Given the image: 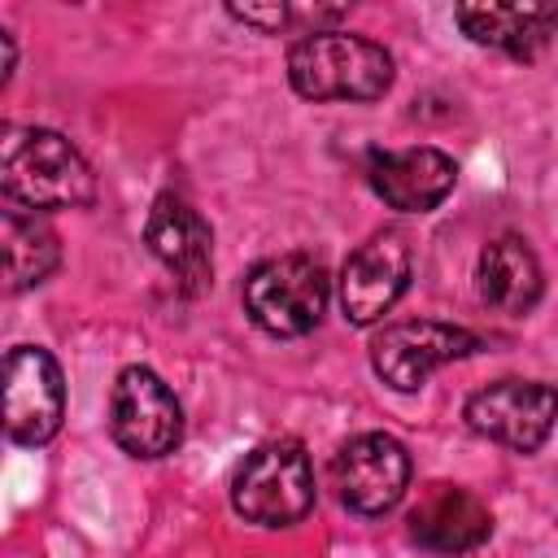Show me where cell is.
Listing matches in <instances>:
<instances>
[{"instance_id":"obj_1","label":"cell","mask_w":558,"mask_h":558,"mask_svg":"<svg viewBox=\"0 0 558 558\" xmlns=\"http://www.w3.org/2000/svg\"><path fill=\"white\" fill-rule=\"evenodd\" d=\"M0 187L4 201L31 214L83 209L96 201V174L87 157L48 126L9 122L0 135Z\"/></svg>"},{"instance_id":"obj_2","label":"cell","mask_w":558,"mask_h":558,"mask_svg":"<svg viewBox=\"0 0 558 558\" xmlns=\"http://www.w3.org/2000/svg\"><path fill=\"white\" fill-rule=\"evenodd\" d=\"M397 78L392 52L366 35L310 31L288 48V83L305 100H379Z\"/></svg>"},{"instance_id":"obj_3","label":"cell","mask_w":558,"mask_h":558,"mask_svg":"<svg viewBox=\"0 0 558 558\" xmlns=\"http://www.w3.org/2000/svg\"><path fill=\"white\" fill-rule=\"evenodd\" d=\"M231 506L240 519L262 527L301 523L314 510V466L296 436L257 445L231 480Z\"/></svg>"},{"instance_id":"obj_4","label":"cell","mask_w":558,"mask_h":558,"mask_svg":"<svg viewBox=\"0 0 558 558\" xmlns=\"http://www.w3.org/2000/svg\"><path fill=\"white\" fill-rule=\"evenodd\" d=\"M327 310V270L310 253H279L248 270L244 279V314L279 340L305 336L318 327Z\"/></svg>"},{"instance_id":"obj_5","label":"cell","mask_w":558,"mask_h":558,"mask_svg":"<svg viewBox=\"0 0 558 558\" xmlns=\"http://www.w3.org/2000/svg\"><path fill=\"white\" fill-rule=\"evenodd\" d=\"M109 432L131 458H166L183 440V405L148 366H126L113 379Z\"/></svg>"},{"instance_id":"obj_6","label":"cell","mask_w":558,"mask_h":558,"mask_svg":"<svg viewBox=\"0 0 558 558\" xmlns=\"http://www.w3.org/2000/svg\"><path fill=\"white\" fill-rule=\"evenodd\" d=\"M462 418L514 453H536L558 423V388L541 379H497L466 397Z\"/></svg>"},{"instance_id":"obj_7","label":"cell","mask_w":558,"mask_h":558,"mask_svg":"<svg viewBox=\"0 0 558 558\" xmlns=\"http://www.w3.org/2000/svg\"><path fill=\"white\" fill-rule=\"evenodd\" d=\"M475 349H480V336L466 327L436 323V318H405V323H388L384 331H375L371 366L388 388L414 392L427 384L432 371H440L445 362L471 357Z\"/></svg>"},{"instance_id":"obj_8","label":"cell","mask_w":558,"mask_h":558,"mask_svg":"<svg viewBox=\"0 0 558 558\" xmlns=\"http://www.w3.org/2000/svg\"><path fill=\"white\" fill-rule=\"evenodd\" d=\"M65 418V379L48 349L17 344L4 353V432L13 445H48Z\"/></svg>"},{"instance_id":"obj_9","label":"cell","mask_w":558,"mask_h":558,"mask_svg":"<svg viewBox=\"0 0 558 558\" xmlns=\"http://www.w3.org/2000/svg\"><path fill=\"white\" fill-rule=\"evenodd\" d=\"M331 488L357 514L392 510L410 488V453L388 432H362L331 458Z\"/></svg>"},{"instance_id":"obj_10","label":"cell","mask_w":558,"mask_h":558,"mask_svg":"<svg viewBox=\"0 0 558 558\" xmlns=\"http://www.w3.org/2000/svg\"><path fill=\"white\" fill-rule=\"evenodd\" d=\"M410 244L401 231H375L366 244H357L344 257L340 270V310L353 327H371L379 323L401 292L410 288Z\"/></svg>"},{"instance_id":"obj_11","label":"cell","mask_w":558,"mask_h":558,"mask_svg":"<svg viewBox=\"0 0 558 558\" xmlns=\"http://www.w3.org/2000/svg\"><path fill=\"white\" fill-rule=\"evenodd\" d=\"M148 253L174 275L183 296H201L214 283V231L209 222L174 192H161L144 222Z\"/></svg>"},{"instance_id":"obj_12","label":"cell","mask_w":558,"mask_h":558,"mask_svg":"<svg viewBox=\"0 0 558 558\" xmlns=\"http://www.w3.org/2000/svg\"><path fill=\"white\" fill-rule=\"evenodd\" d=\"M371 192L401 214H432L458 183V166L440 148H401V153H371L366 161Z\"/></svg>"},{"instance_id":"obj_13","label":"cell","mask_w":558,"mask_h":558,"mask_svg":"<svg viewBox=\"0 0 558 558\" xmlns=\"http://www.w3.org/2000/svg\"><path fill=\"white\" fill-rule=\"evenodd\" d=\"M410 536L432 554H471L493 536L488 506L462 484H427L405 514Z\"/></svg>"},{"instance_id":"obj_14","label":"cell","mask_w":558,"mask_h":558,"mask_svg":"<svg viewBox=\"0 0 558 558\" xmlns=\"http://www.w3.org/2000/svg\"><path fill=\"white\" fill-rule=\"evenodd\" d=\"M453 17L471 44L514 61H536L558 31V4H458Z\"/></svg>"},{"instance_id":"obj_15","label":"cell","mask_w":558,"mask_h":558,"mask_svg":"<svg viewBox=\"0 0 558 558\" xmlns=\"http://www.w3.org/2000/svg\"><path fill=\"white\" fill-rule=\"evenodd\" d=\"M475 279H480V296L501 314H527L545 292L541 262H536V253L527 248L523 235L488 240L484 253H480Z\"/></svg>"},{"instance_id":"obj_16","label":"cell","mask_w":558,"mask_h":558,"mask_svg":"<svg viewBox=\"0 0 558 558\" xmlns=\"http://www.w3.org/2000/svg\"><path fill=\"white\" fill-rule=\"evenodd\" d=\"M0 244H4V288L9 292H26V288L44 283L61 262L57 231L39 214L17 209V205H9L0 214Z\"/></svg>"},{"instance_id":"obj_17","label":"cell","mask_w":558,"mask_h":558,"mask_svg":"<svg viewBox=\"0 0 558 558\" xmlns=\"http://www.w3.org/2000/svg\"><path fill=\"white\" fill-rule=\"evenodd\" d=\"M227 13L235 17V22H244V26H257V31H283L288 26V9L283 4H227Z\"/></svg>"}]
</instances>
